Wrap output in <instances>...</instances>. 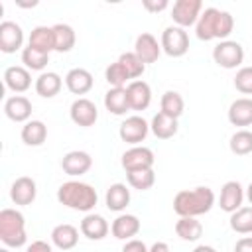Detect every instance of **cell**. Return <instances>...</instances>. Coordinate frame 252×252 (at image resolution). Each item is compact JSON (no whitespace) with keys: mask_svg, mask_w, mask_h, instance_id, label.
<instances>
[{"mask_svg":"<svg viewBox=\"0 0 252 252\" xmlns=\"http://www.w3.org/2000/svg\"><path fill=\"white\" fill-rule=\"evenodd\" d=\"M201 12H203V2L201 0H177L171 6L173 26H179L183 30L189 28V26H195Z\"/></svg>","mask_w":252,"mask_h":252,"instance_id":"cell-7","label":"cell"},{"mask_svg":"<svg viewBox=\"0 0 252 252\" xmlns=\"http://www.w3.org/2000/svg\"><path fill=\"white\" fill-rule=\"evenodd\" d=\"M246 199H248V203H250V207H252V181H250L248 187H246Z\"/></svg>","mask_w":252,"mask_h":252,"instance_id":"cell-46","label":"cell"},{"mask_svg":"<svg viewBox=\"0 0 252 252\" xmlns=\"http://www.w3.org/2000/svg\"><path fill=\"white\" fill-rule=\"evenodd\" d=\"M93 167V158L91 154L83 152V150H73V152H67L61 159V169L71 175V177H81L85 175L89 169Z\"/></svg>","mask_w":252,"mask_h":252,"instance_id":"cell-12","label":"cell"},{"mask_svg":"<svg viewBox=\"0 0 252 252\" xmlns=\"http://www.w3.org/2000/svg\"><path fill=\"white\" fill-rule=\"evenodd\" d=\"M150 130L154 132L156 138L169 140V138H173L177 134L179 124H177V118H171V116H167L163 112H158V114H154V118L150 122Z\"/></svg>","mask_w":252,"mask_h":252,"instance_id":"cell-27","label":"cell"},{"mask_svg":"<svg viewBox=\"0 0 252 252\" xmlns=\"http://www.w3.org/2000/svg\"><path fill=\"white\" fill-rule=\"evenodd\" d=\"M4 85L12 93H26L32 87V73L24 65H10L4 71Z\"/></svg>","mask_w":252,"mask_h":252,"instance_id":"cell-17","label":"cell"},{"mask_svg":"<svg viewBox=\"0 0 252 252\" xmlns=\"http://www.w3.org/2000/svg\"><path fill=\"white\" fill-rule=\"evenodd\" d=\"M0 252H10V250H8L6 246H4V248H0Z\"/></svg>","mask_w":252,"mask_h":252,"instance_id":"cell-47","label":"cell"},{"mask_svg":"<svg viewBox=\"0 0 252 252\" xmlns=\"http://www.w3.org/2000/svg\"><path fill=\"white\" fill-rule=\"evenodd\" d=\"M51 30H53V49L55 51L67 53L75 47L77 35L69 24H55V26H51Z\"/></svg>","mask_w":252,"mask_h":252,"instance_id":"cell-28","label":"cell"},{"mask_svg":"<svg viewBox=\"0 0 252 252\" xmlns=\"http://www.w3.org/2000/svg\"><path fill=\"white\" fill-rule=\"evenodd\" d=\"M234 30V18L230 12L219 10V8H205L195 24V35L201 41H211V39H220L224 41Z\"/></svg>","mask_w":252,"mask_h":252,"instance_id":"cell-1","label":"cell"},{"mask_svg":"<svg viewBox=\"0 0 252 252\" xmlns=\"http://www.w3.org/2000/svg\"><path fill=\"white\" fill-rule=\"evenodd\" d=\"M118 61L122 63V67L126 69V73L130 75L132 81H136L138 77H142L144 71H146V65L142 63V59H140L134 51H126V53H122V55L118 57Z\"/></svg>","mask_w":252,"mask_h":252,"instance_id":"cell-38","label":"cell"},{"mask_svg":"<svg viewBox=\"0 0 252 252\" xmlns=\"http://www.w3.org/2000/svg\"><path fill=\"white\" fill-rule=\"evenodd\" d=\"M33 87H35V93L41 98H53L55 94H59V91L63 87V79L55 71H43L35 79Z\"/></svg>","mask_w":252,"mask_h":252,"instance_id":"cell-23","label":"cell"},{"mask_svg":"<svg viewBox=\"0 0 252 252\" xmlns=\"http://www.w3.org/2000/svg\"><path fill=\"white\" fill-rule=\"evenodd\" d=\"M142 224H140V219L136 215H118L112 224H110V232L114 238L118 240H132L138 232H140Z\"/></svg>","mask_w":252,"mask_h":252,"instance_id":"cell-20","label":"cell"},{"mask_svg":"<svg viewBox=\"0 0 252 252\" xmlns=\"http://www.w3.org/2000/svg\"><path fill=\"white\" fill-rule=\"evenodd\" d=\"M234 89L242 94H252V65L240 67L234 77Z\"/></svg>","mask_w":252,"mask_h":252,"instance_id":"cell-39","label":"cell"},{"mask_svg":"<svg viewBox=\"0 0 252 252\" xmlns=\"http://www.w3.org/2000/svg\"><path fill=\"white\" fill-rule=\"evenodd\" d=\"M51 242L53 246H57L59 250H71L77 246L79 242V230L69 224V222H63V224H57L53 230H51Z\"/></svg>","mask_w":252,"mask_h":252,"instance_id":"cell-25","label":"cell"},{"mask_svg":"<svg viewBox=\"0 0 252 252\" xmlns=\"http://www.w3.org/2000/svg\"><path fill=\"white\" fill-rule=\"evenodd\" d=\"M110 226L102 215L96 213H87L81 220V234L87 236L89 240H102L108 234Z\"/></svg>","mask_w":252,"mask_h":252,"instance_id":"cell-22","label":"cell"},{"mask_svg":"<svg viewBox=\"0 0 252 252\" xmlns=\"http://www.w3.org/2000/svg\"><path fill=\"white\" fill-rule=\"evenodd\" d=\"M159 45H161V51L167 53L169 57H183L189 51V35L179 26H167L161 32Z\"/></svg>","mask_w":252,"mask_h":252,"instance_id":"cell-6","label":"cell"},{"mask_svg":"<svg viewBox=\"0 0 252 252\" xmlns=\"http://www.w3.org/2000/svg\"><path fill=\"white\" fill-rule=\"evenodd\" d=\"M22 63L28 71H41L47 67L49 63V53H43V51H37L33 47H24L22 49Z\"/></svg>","mask_w":252,"mask_h":252,"instance_id":"cell-33","label":"cell"},{"mask_svg":"<svg viewBox=\"0 0 252 252\" xmlns=\"http://www.w3.org/2000/svg\"><path fill=\"white\" fill-rule=\"evenodd\" d=\"M122 252H150V248L142 240L132 238V240H126V244L122 246Z\"/></svg>","mask_w":252,"mask_h":252,"instance_id":"cell-40","label":"cell"},{"mask_svg":"<svg viewBox=\"0 0 252 252\" xmlns=\"http://www.w3.org/2000/svg\"><path fill=\"white\" fill-rule=\"evenodd\" d=\"M104 79H106V83H108L110 87H114V89H122L126 83L132 81L120 61H114V63H110V65L104 69Z\"/></svg>","mask_w":252,"mask_h":252,"instance_id":"cell-37","label":"cell"},{"mask_svg":"<svg viewBox=\"0 0 252 252\" xmlns=\"http://www.w3.org/2000/svg\"><path fill=\"white\" fill-rule=\"evenodd\" d=\"M26 252H51V244H47L45 240H33L32 244H28Z\"/></svg>","mask_w":252,"mask_h":252,"instance_id":"cell-42","label":"cell"},{"mask_svg":"<svg viewBox=\"0 0 252 252\" xmlns=\"http://www.w3.org/2000/svg\"><path fill=\"white\" fill-rule=\"evenodd\" d=\"M104 205H106L108 211H114V213L124 211V209L130 205V189H128L124 183H112V185L106 189Z\"/></svg>","mask_w":252,"mask_h":252,"instance_id":"cell-24","label":"cell"},{"mask_svg":"<svg viewBox=\"0 0 252 252\" xmlns=\"http://www.w3.org/2000/svg\"><path fill=\"white\" fill-rule=\"evenodd\" d=\"M246 193L242 189V185L238 181H226L222 187H220V197H219V207L232 215L234 211H238L242 207V201H244Z\"/></svg>","mask_w":252,"mask_h":252,"instance_id":"cell-13","label":"cell"},{"mask_svg":"<svg viewBox=\"0 0 252 252\" xmlns=\"http://www.w3.org/2000/svg\"><path fill=\"white\" fill-rule=\"evenodd\" d=\"M126 94H128V102L132 110H146L152 102V89L142 79L130 81L126 85Z\"/></svg>","mask_w":252,"mask_h":252,"instance_id":"cell-15","label":"cell"},{"mask_svg":"<svg viewBox=\"0 0 252 252\" xmlns=\"http://www.w3.org/2000/svg\"><path fill=\"white\" fill-rule=\"evenodd\" d=\"M148 132H150V124L142 116H138V114L128 116L120 124V128H118L120 140L126 142V144H132V146H138L140 142H144L146 136H148Z\"/></svg>","mask_w":252,"mask_h":252,"instance_id":"cell-9","label":"cell"},{"mask_svg":"<svg viewBox=\"0 0 252 252\" xmlns=\"http://www.w3.org/2000/svg\"><path fill=\"white\" fill-rule=\"evenodd\" d=\"M57 201L67 209L91 213L98 203V195L96 189L85 181H65L57 189Z\"/></svg>","mask_w":252,"mask_h":252,"instance_id":"cell-3","label":"cell"},{"mask_svg":"<svg viewBox=\"0 0 252 252\" xmlns=\"http://www.w3.org/2000/svg\"><path fill=\"white\" fill-rule=\"evenodd\" d=\"M28 45L33 47V49H37V51H43V53L55 51L53 49V30L47 28V26H35L30 32Z\"/></svg>","mask_w":252,"mask_h":252,"instance_id":"cell-31","label":"cell"},{"mask_svg":"<svg viewBox=\"0 0 252 252\" xmlns=\"http://www.w3.org/2000/svg\"><path fill=\"white\" fill-rule=\"evenodd\" d=\"M69 116L77 126L89 128L98 120V110H96V104L93 100L79 96L77 100H73V104L69 108Z\"/></svg>","mask_w":252,"mask_h":252,"instance_id":"cell-11","label":"cell"},{"mask_svg":"<svg viewBox=\"0 0 252 252\" xmlns=\"http://www.w3.org/2000/svg\"><path fill=\"white\" fill-rule=\"evenodd\" d=\"M4 114L12 122H28L32 116V102L24 94H14L4 100Z\"/></svg>","mask_w":252,"mask_h":252,"instance_id":"cell-19","label":"cell"},{"mask_svg":"<svg viewBox=\"0 0 252 252\" xmlns=\"http://www.w3.org/2000/svg\"><path fill=\"white\" fill-rule=\"evenodd\" d=\"M154 152L146 146H132L122 154V167L128 171H140V169H154Z\"/></svg>","mask_w":252,"mask_h":252,"instance_id":"cell-8","label":"cell"},{"mask_svg":"<svg viewBox=\"0 0 252 252\" xmlns=\"http://www.w3.org/2000/svg\"><path fill=\"white\" fill-rule=\"evenodd\" d=\"M24 45V30L20 24L12 20H4L0 24V51L2 53H16Z\"/></svg>","mask_w":252,"mask_h":252,"instance_id":"cell-10","label":"cell"},{"mask_svg":"<svg viewBox=\"0 0 252 252\" xmlns=\"http://www.w3.org/2000/svg\"><path fill=\"white\" fill-rule=\"evenodd\" d=\"M213 61L222 69H236L244 61V49L238 41L224 39L213 47Z\"/></svg>","mask_w":252,"mask_h":252,"instance_id":"cell-5","label":"cell"},{"mask_svg":"<svg viewBox=\"0 0 252 252\" xmlns=\"http://www.w3.org/2000/svg\"><path fill=\"white\" fill-rule=\"evenodd\" d=\"M93 85H94V79H93L91 71H87L83 67H73L65 75V87L73 94H87L93 89Z\"/></svg>","mask_w":252,"mask_h":252,"instance_id":"cell-18","label":"cell"},{"mask_svg":"<svg viewBox=\"0 0 252 252\" xmlns=\"http://www.w3.org/2000/svg\"><path fill=\"white\" fill-rule=\"evenodd\" d=\"M22 142L26 146H41L45 140H47V126L41 122V120H28L24 126H22Z\"/></svg>","mask_w":252,"mask_h":252,"instance_id":"cell-29","label":"cell"},{"mask_svg":"<svg viewBox=\"0 0 252 252\" xmlns=\"http://www.w3.org/2000/svg\"><path fill=\"white\" fill-rule=\"evenodd\" d=\"M104 108H106L110 114H114V116H122V114H126L128 110H132V108H130V102H128L126 87H122V89L110 87V89L106 91V94H104Z\"/></svg>","mask_w":252,"mask_h":252,"instance_id":"cell-26","label":"cell"},{"mask_svg":"<svg viewBox=\"0 0 252 252\" xmlns=\"http://www.w3.org/2000/svg\"><path fill=\"white\" fill-rule=\"evenodd\" d=\"M234 252H252V236H242L234 244Z\"/></svg>","mask_w":252,"mask_h":252,"instance_id":"cell-43","label":"cell"},{"mask_svg":"<svg viewBox=\"0 0 252 252\" xmlns=\"http://www.w3.org/2000/svg\"><path fill=\"white\" fill-rule=\"evenodd\" d=\"M228 148L234 156H248L252 152V132L242 128V130H236L232 136H230V142H228Z\"/></svg>","mask_w":252,"mask_h":252,"instance_id":"cell-35","label":"cell"},{"mask_svg":"<svg viewBox=\"0 0 252 252\" xmlns=\"http://www.w3.org/2000/svg\"><path fill=\"white\" fill-rule=\"evenodd\" d=\"M150 252H171V250H169V246L165 242H154Z\"/></svg>","mask_w":252,"mask_h":252,"instance_id":"cell-44","label":"cell"},{"mask_svg":"<svg viewBox=\"0 0 252 252\" xmlns=\"http://www.w3.org/2000/svg\"><path fill=\"white\" fill-rule=\"evenodd\" d=\"M228 122L232 126H252V98L250 96H240L230 102L228 106Z\"/></svg>","mask_w":252,"mask_h":252,"instance_id":"cell-21","label":"cell"},{"mask_svg":"<svg viewBox=\"0 0 252 252\" xmlns=\"http://www.w3.org/2000/svg\"><path fill=\"white\" fill-rule=\"evenodd\" d=\"M0 240L6 248H20L28 242L26 219L16 209L0 211Z\"/></svg>","mask_w":252,"mask_h":252,"instance_id":"cell-4","label":"cell"},{"mask_svg":"<svg viewBox=\"0 0 252 252\" xmlns=\"http://www.w3.org/2000/svg\"><path fill=\"white\" fill-rule=\"evenodd\" d=\"M230 228L238 234H252V207H240L228 219Z\"/></svg>","mask_w":252,"mask_h":252,"instance_id":"cell-34","label":"cell"},{"mask_svg":"<svg viewBox=\"0 0 252 252\" xmlns=\"http://www.w3.org/2000/svg\"><path fill=\"white\" fill-rule=\"evenodd\" d=\"M185 110V100L177 91H165L161 94L159 100V112L171 116V118H179Z\"/></svg>","mask_w":252,"mask_h":252,"instance_id":"cell-32","label":"cell"},{"mask_svg":"<svg viewBox=\"0 0 252 252\" xmlns=\"http://www.w3.org/2000/svg\"><path fill=\"white\" fill-rule=\"evenodd\" d=\"M126 179H128V185H130L132 189L148 191V189H152L154 183H156V173H154V169L128 171V173H126Z\"/></svg>","mask_w":252,"mask_h":252,"instance_id":"cell-36","label":"cell"},{"mask_svg":"<svg viewBox=\"0 0 252 252\" xmlns=\"http://www.w3.org/2000/svg\"><path fill=\"white\" fill-rule=\"evenodd\" d=\"M193 252H217V250L213 246H209V244H199V246H195Z\"/></svg>","mask_w":252,"mask_h":252,"instance_id":"cell-45","label":"cell"},{"mask_svg":"<svg viewBox=\"0 0 252 252\" xmlns=\"http://www.w3.org/2000/svg\"><path fill=\"white\" fill-rule=\"evenodd\" d=\"M215 193L211 187L199 185L195 189H181L173 197V211L179 217H199L213 209Z\"/></svg>","mask_w":252,"mask_h":252,"instance_id":"cell-2","label":"cell"},{"mask_svg":"<svg viewBox=\"0 0 252 252\" xmlns=\"http://www.w3.org/2000/svg\"><path fill=\"white\" fill-rule=\"evenodd\" d=\"M142 6L148 10V12H154V14H158V12H161V10H165L167 6H169V2L167 0H144L142 2Z\"/></svg>","mask_w":252,"mask_h":252,"instance_id":"cell-41","label":"cell"},{"mask_svg":"<svg viewBox=\"0 0 252 252\" xmlns=\"http://www.w3.org/2000/svg\"><path fill=\"white\" fill-rule=\"evenodd\" d=\"M35 197H37V185H35V181H33L32 177H28V175L18 177V179L12 183V187H10V199H12L16 205H22V207L32 205V203L35 201Z\"/></svg>","mask_w":252,"mask_h":252,"instance_id":"cell-14","label":"cell"},{"mask_svg":"<svg viewBox=\"0 0 252 252\" xmlns=\"http://www.w3.org/2000/svg\"><path fill=\"white\" fill-rule=\"evenodd\" d=\"M134 53L142 59L144 65H148V63H156L158 57L161 55V45L158 43V39H156L152 33L144 32V33H140V35L136 37Z\"/></svg>","mask_w":252,"mask_h":252,"instance_id":"cell-16","label":"cell"},{"mask_svg":"<svg viewBox=\"0 0 252 252\" xmlns=\"http://www.w3.org/2000/svg\"><path fill=\"white\" fill-rule=\"evenodd\" d=\"M175 234L185 242H195L203 236V224L197 220V217H179L175 222Z\"/></svg>","mask_w":252,"mask_h":252,"instance_id":"cell-30","label":"cell"}]
</instances>
